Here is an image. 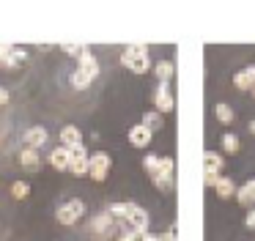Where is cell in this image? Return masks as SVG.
Here are the masks:
<instances>
[{"label": "cell", "mask_w": 255, "mask_h": 241, "mask_svg": "<svg viewBox=\"0 0 255 241\" xmlns=\"http://www.w3.org/2000/svg\"><path fill=\"white\" fill-rule=\"evenodd\" d=\"M121 63L127 66L129 71H134V74H145V71L151 69L148 47H145V44H129L121 55Z\"/></svg>", "instance_id": "cell-1"}, {"label": "cell", "mask_w": 255, "mask_h": 241, "mask_svg": "<svg viewBox=\"0 0 255 241\" xmlns=\"http://www.w3.org/2000/svg\"><path fill=\"white\" fill-rule=\"evenodd\" d=\"M110 167H113V159H110V153H105V151H96V153H91V170H88V175L94 181H105L107 175H110Z\"/></svg>", "instance_id": "cell-2"}, {"label": "cell", "mask_w": 255, "mask_h": 241, "mask_svg": "<svg viewBox=\"0 0 255 241\" xmlns=\"http://www.w3.org/2000/svg\"><path fill=\"white\" fill-rule=\"evenodd\" d=\"M83 214H85V203L83 200H69V203H63V206L58 208L55 217H58V222H61V225H66V228H69V225L80 222Z\"/></svg>", "instance_id": "cell-3"}, {"label": "cell", "mask_w": 255, "mask_h": 241, "mask_svg": "<svg viewBox=\"0 0 255 241\" xmlns=\"http://www.w3.org/2000/svg\"><path fill=\"white\" fill-rule=\"evenodd\" d=\"M151 178H154V184L159 186L162 192H167L173 186V159L170 156H159V167H156V173L151 175Z\"/></svg>", "instance_id": "cell-4"}, {"label": "cell", "mask_w": 255, "mask_h": 241, "mask_svg": "<svg viewBox=\"0 0 255 241\" xmlns=\"http://www.w3.org/2000/svg\"><path fill=\"white\" fill-rule=\"evenodd\" d=\"M69 170L74 175H85L91 170V153L85 151V145L72 148V162H69Z\"/></svg>", "instance_id": "cell-5"}, {"label": "cell", "mask_w": 255, "mask_h": 241, "mask_svg": "<svg viewBox=\"0 0 255 241\" xmlns=\"http://www.w3.org/2000/svg\"><path fill=\"white\" fill-rule=\"evenodd\" d=\"M154 107L156 113H173V93L170 88H167V82H159V88L154 91Z\"/></svg>", "instance_id": "cell-6"}, {"label": "cell", "mask_w": 255, "mask_h": 241, "mask_svg": "<svg viewBox=\"0 0 255 241\" xmlns=\"http://www.w3.org/2000/svg\"><path fill=\"white\" fill-rule=\"evenodd\" d=\"M124 222H129V228L132 230H148V211L140 206H134V203H129V214Z\"/></svg>", "instance_id": "cell-7"}, {"label": "cell", "mask_w": 255, "mask_h": 241, "mask_svg": "<svg viewBox=\"0 0 255 241\" xmlns=\"http://www.w3.org/2000/svg\"><path fill=\"white\" fill-rule=\"evenodd\" d=\"M151 137H154V131H151L148 126H143V123H137V126H132V129H129V142H132L134 148L151 145Z\"/></svg>", "instance_id": "cell-8"}, {"label": "cell", "mask_w": 255, "mask_h": 241, "mask_svg": "<svg viewBox=\"0 0 255 241\" xmlns=\"http://www.w3.org/2000/svg\"><path fill=\"white\" fill-rule=\"evenodd\" d=\"M47 137H50V134H47L44 126H30V129L25 131L22 140H25V148H36V151H39V148L47 142Z\"/></svg>", "instance_id": "cell-9"}, {"label": "cell", "mask_w": 255, "mask_h": 241, "mask_svg": "<svg viewBox=\"0 0 255 241\" xmlns=\"http://www.w3.org/2000/svg\"><path fill=\"white\" fill-rule=\"evenodd\" d=\"M61 142H63V148H69V151H72V148H77V145H83V134H80V129L77 126H63L61 129Z\"/></svg>", "instance_id": "cell-10"}, {"label": "cell", "mask_w": 255, "mask_h": 241, "mask_svg": "<svg viewBox=\"0 0 255 241\" xmlns=\"http://www.w3.org/2000/svg\"><path fill=\"white\" fill-rule=\"evenodd\" d=\"M233 85L239 88V91H253L255 88V66H247V69H242L236 77H233Z\"/></svg>", "instance_id": "cell-11"}, {"label": "cell", "mask_w": 255, "mask_h": 241, "mask_svg": "<svg viewBox=\"0 0 255 241\" xmlns=\"http://www.w3.org/2000/svg\"><path fill=\"white\" fill-rule=\"evenodd\" d=\"M77 60H80V66H77V69H80V71H83V74H85V77H91V80H94V77H96V74H99V60H96V58H94V55H91V52H88V49H85V52H83V55H80V58H77Z\"/></svg>", "instance_id": "cell-12"}, {"label": "cell", "mask_w": 255, "mask_h": 241, "mask_svg": "<svg viewBox=\"0 0 255 241\" xmlns=\"http://www.w3.org/2000/svg\"><path fill=\"white\" fill-rule=\"evenodd\" d=\"M69 162H72V151L69 148H52V153H50V164L55 170H69Z\"/></svg>", "instance_id": "cell-13"}, {"label": "cell", "mask_w": 255, "mask_h": 241, "mask_svg": "<svg viewBox=\"0 0 255 241\" xmlns=\"http://www.w3.org/2000/svg\"><path fill=\"white\" fill-rule=\"evenodd\" d=\"M236 200L242 203V206L253 208V203H255V178H250L247 184L239 186V189H236Z\"/></svg>", "instance_id": "cell-14"}, {"label": "cell", "mask_w": 255, "mask_h": 241, "mask_svg": "<svg viewBox=\"0 0 255 241\" xmlns=\"http://www.w3.org/2000/svg\"><path fill=\"white\" fill-rule=\"evenodd\" d=\"M19 164H22L25 170H39V164H41L39 151H36V148H22V153H19Z\"/></svg>", "instance_id": "cell-15"}, {"label": "cell", "mask_w": 255, "mask_h": 241, "mask_svg": "<svg viewBox=\"0 0 255 241\" xmlns=\"http://www.w3.org/2000/svg\"><path fill=\"white\" fill-rule=\"evenodd\" d=\"M236 189H239V186L233 184V178H225V175H222V178L217 181V186H214V192H217V197H220V200L233 197V195H236Z\"/></svg>", "instance_id": "cell-16"}, {"label": "cell", "mask_w": 255, "mask_h": 241, "mask_svg": "<svg viewBox=\"0 0 255 241\" xmlns=\"http://www.w3.org/2000/svg\"><path fill=\"white\" fill-rule=\"evenodd\" d=\"M203 162H206V173H220L225 159H222L220 151H206L203 153Z\"/></svg>", "instance_id": "cell-17"}, {"label": "cell", "mask_w": 255, "mask_h": 241, "mask_svg": "<svg viewBox=\"0 0 255 241\" xmlns=\"http://www.w3.org/2000/svg\"><path fill=\"white\" fill-rule=\"evenodd\" d=\"M91 228H94L96 233H107V230L113 228V217H110L107 211L96 214V217H94V225H91Z\"/></svg>", "instance_id": "cell-18"}, {"label": "cell", "mask_w": 255, "mask_h": 241, "mask_svg": "<svg viewBox=\"0 0 255 241\" xmlns=\"http://www.w3.org/2000/svg\"><path fill=\"white\" fill-rule=\"evenodd\" d=\"M214 113H217V120H220V123H233V118H236V113L231 110V104H225V102L217 104Z\"/></svg>", "instance_id": "cell-19"}, {"label": "cell", "mask_w": 255, "mask_h": 241, "mask_svg": "<svg viewBox=\"0 0 255 241\" xmlns=\"http://www.w3.org/2000/svg\"><path fill=\"white\" fill-rule=\"evenodd\" d=\"M173 74H176V69H173L170 60H159V63H156V77H159V82H170Z\"/></svg>", "instance_id": "cell-20"}, {"label": "cell", "mask_w": 255, "mask_h": 241, "mask_svg": "<svg viewBox=\"0 0 255 241\" xmlns=\"http://www.w3.org/2000/svg\"><path fill=\"white\" fill-rule=\"evenodd\" d=\"M239 148H242V142H239L236 134H222V151L225 153H236Z\"/></svg>", "instance_id": "cell-21"}, {"label": "cell", "mask_w": 255, "mask_h": 241, "mask_svg": "<svg viewBox=\"0 0 255 241\" xmlns=\"http://www.w3.org/2000/svg\"><path fill=\"white\" fill-rule=\"evenodd\" d=\"M143 126H148L151 131L159 129V126H162V113H156V110H154V113H145L143 115Z\"/></svg>", "instance_id": "cell-22"}, {"label": "cell", "mask_w": 255, "mask_h": 241, "mask_svg": "<svg viewBox=\"0 0 255 241\" xmlns=\"http://www.w3.org/2000/svg\"><path fill=\"white\" fill-rule=\"evenodd\" d=\"M107 214H110L113 219H127V214H129V203H113L110 208H107Z\"/></svg>", "instance_id": "cell-23"}, {"label": "cell", "mask_w": 255, "mask_h": 241, "mask_svg": "<svg viewBox=\"0 0 255 241\" xmlns=\"http://www.w3.org/2000/svg\"><path fill=\"white\" fill-rule=\"evenodd\" d=\"M154 236H148V230H129L127 236H121V241H151Z\"/></svg>", "instance_id": "cell-24"}, {"label": "cell", "mask_w": 255, "mask_h": 241, "mask_svg": "<svg viewBox=\"0 0 255 241\" xmlns=\"http://www.w3.org/2000/svg\"><path fill=\"white\" fill-rule=\"evenodd\" d=\"M72 85L77 88V91H85V88L91 85V77H85L83 71L77 69V71H74V74H72Z\"/></svg>", "instance_id": "cell-25"}, {"label": "cell", "mask_w": 255, "mask_h": 241, "mask_svg": "<svg viewBox=\"0 0 255 241\" xmlns=\"http://www.w3.org/2000/svg\"><path fill=\"white\" fill-rule=\"evenodd\" d=\"M28 192H30V186L25 184V181H14V184H11V195L17 197V200H22V197H28Z\"/></svg>", "instance_id": "cell-26"}, {"label": "cell", "mask_w": 255, "mask_h": 241, "mask_svg": "<svg viewBox=\"0 0 255 241\" xmlns=\"http://www.w3.org/2000/svg\"><path fill=\"white\" fill-rule=\"evenodd\" d=\"M61 49H63V52H66V55H77V58H80V55L85 52V47H83V44H72V41L61 44Z\"/></svg>", "instance_id": "cell-27"}, {"label": "cell", "mask_w": 255, "mask_h": 241, "mask_svg": "<svg viewBox=\"0 0 255 241\" xmlns=\"http://www.w3.org/2000/svg\"><path fill=\"white\" fill-rule=\"evenodd\" d=\"M143 167L148 170L151 175H154V173H156V167H159V156H154V153H148V156L143 159Z\"/></svg>", "instance_id": "cell-28"}, {"label": "cell", "mask_w": 255, "mask_h": 241, "mask_svg": "<svg viewBox=\"0 0 255 241\" xmlns=\"http://www.w3.org/2000/svg\"><path fill=\"white\" fill-rule=\"evenodd\" d=\"M222 175L220 173H206V186H217V181H220Z\"/></svg>", "instance_id": "cell-29"}, {"label": "cell", "mask_w": 255, "mask_h": 241, "mask_svg": "<svg viewBox=\"0 0 255 241\" xmlns=\"http://www.w3.org/2000/svg\"><path fill=\"white\" fill-rule=\"evenodd\" d=\"M244 225H247L250 230H255V208H250V211H247V219H244Z\"/></svg>", "instance_id": "cell-30"}, {"label": "cell", "mask_w": 255, "mask_h": 241, "mask_svg": "<svg viewBox=\"0 0 255 241\" xmlns=\"http://www.w3.org/2000/svg\"><path fill=\"white\" fill-rule=\"evenodd\" d=\"M8 102H11V93H8L6 88L0 85V104H8Z\"/></svg>", "instance_id": "cell-31"}, {"label": "cell", "mask_w": 255, "mask_h": 241, "mask_svg": "<svg viewBox=\"0 0 255 241\" xmlns=\"http://www.w3.org/2000/svg\"><path fill=\"white\" fill-rule=\"evenodd\" d=\"M151 241H173V230H170V233H159V236H154Z\"/></svg>", "instance_id": "cell-32"}, {"label": "cell", "mask_w": 255, "mask_h": 241, "mask_svg": "<svg viewBox=\"0 0 255 241\" xmlns=\"http://www.w3.org/2000/svg\"><path fill=\"white\" fill-rule=\"evenodd\" d=\"M250 131H253V134H255V120H250Z\"/></svg>", "instance_id": "cell-33"}, {"label": "cell", "mask_w": 255, "mask_h": 241, "mask_svg": "<svg viewBox=\"0 0 255 241\" xmlns=\"http://www.w3.org/2000/svg\"><path fill=\"white\" fill-rule=\"evenodd\" d=\"M250 93H253V96H255V88H253V91H250Z\"/></svg>", "instance_id": "cell-34"}]
</instances>
